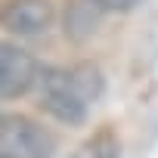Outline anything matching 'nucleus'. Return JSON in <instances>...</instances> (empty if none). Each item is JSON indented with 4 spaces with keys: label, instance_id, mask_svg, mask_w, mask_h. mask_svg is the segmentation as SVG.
Masks as SVG:
<instances>
[{
    "label": "nucleus",
    "instance_id": "nucleus-1",
    "mask_svg": "<svg viewBox=\"0 0 158 158\" xmlns=\"http://www.w3.org/2000/svg\"><path fill=\"white\" fill-rule=\"evenodd\" d=\"M37 106L56 118L59 124H68V127H81L87 121V109L90 102L81 96L74 77L68 68H59V65H40V77H37Z\"/></svg>",
    "mask_w": 158,
    "mask_h": 158
},
{
    "label": "nucleus",
    "instance_id": "nucleus-2",
    "mask_svg": "<svg viewBox=\"0 0 158 158\" xmlns=\"http://www.w3.org/2000/svg\"><path fill=\"white\" fill-rule=\"evenodd\" d=\"M56 136L28 115L0 118V158H53Z\"/></svg>",
    "mask_w": 158,
    "mask_h": 158
},
{
    "label": "nucleus",
    "instance_id": "nucleus-3",
    "mask_svg": "<svg viewBox=\"0 0 158 158\" xmlns=\"http://www.w3.org/2000/svg\"><path fill=\"white\" fill-rule=\"evenodd\" d=\"M37 77H40V62L28 50L10 40L0 47V96L6 102L31 93L37 87Z\"/></svg>",
    "mask_w": 158,
    "mask_h": 158
},
{
    "label": "nucleus",
    "instance_id": "nucleus-4",
    "mask_svg": "<svg viewBox=\"0 0 158 158\" xmlns=\"http://www.w3.org/2000/svg\"><path fill=\"white\" fill-rule=\"evenodd\" d=\"M53 3L50 0H6L3 13H0V22L10 34L19 37H37L44 31L53 28Z\"/></svg>",
    "mask_w": 158,
    "mask_h": 158
},
{
    "label": "nucleus",
    "instance_id": "nucleus-5",
    "mask_svg": "<svg viewBox=\"0 0 158 158\" xmlns=\"http://www.w3.org/2000/svg\"><path fill=\"white\" fill-rule=\"evenodd\" d=\"M118 155H121V139L112 124H102L74 149L71 158H118Z\"/></svg>",
    "mask_w": 158,
    "mask_h": 158
},
{
    "label": "nucleus",
    "instance_id": "nucleus-6",
    "mask_svg": "<svg viewBox=\"0 0 158 158\" xmlns=\"http://www.w3.org/2000/svg\"><path fill=\"white\" fill-rule=\"evenodd\" d=\"M68 71H71L77 90H81V96H84L87 102H96V99L102 96V90H106V77H102L99 65H93V62H74Z\"/></svg>",
    "mask_w": 158,
    "mask_h": 158
},
{
    "label": "nucleus",
    "instance_id": "nucleus-7",
    "mask_svg": "<svg viewBox=\"0 0 158 158\" xmlns=\"http://www.w3.org/2000/svg\"><path fill=\"white\" fill-rule=\"evenodd\" d=\"M90 3H96L102 13H130L136 10L143 0H90Z\"/></svg>",
    "mask_w": 158,
    "mask_h": 158
}]
</instances>
